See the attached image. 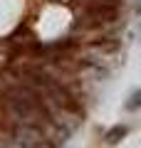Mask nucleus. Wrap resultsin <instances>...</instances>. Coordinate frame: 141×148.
Returning <instances> with one entry per match:
<instances>
[{
	"instance_id": "nucleus-1",
	"label": "nucleus",
	"mask_w": 141,
	"mask_h": 148,
	"mask_svg": "<svg viewBox=\"0 0 141 148\" xmlns=\"http://www.w3.org/2000/svg\"><path fill=\"white\" fill-rule=\"evenodd\" d=\"M126 133H129V126H124V123H116V126H111L109 131H106L104 141L109 143V146H114V143H119L121 138H126Z\"/></svg>"
},
{
	"instance_id": "nucleus-2",
	"label": "nucleus",
	"mask_w": 141,
	"mask_h": 148,
	"mask_svg": "<svg viewBox=\"0 0 141 148\" xmlns=\"http://www.w3.org/2000/svg\"><path fill=\"white\" fill-rule=\"evenodd\" d=\"M124 109L126 111H139L141 109V89H134L129 94V99L124 101Z\"/></svg>"
}]
</instances>
